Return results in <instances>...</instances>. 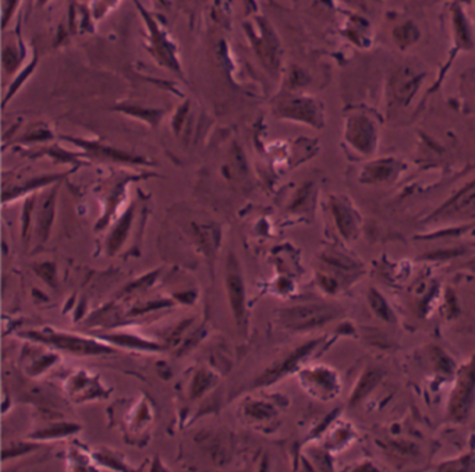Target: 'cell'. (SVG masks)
<instances>
[{"label":"cell","mask_w":475,"mask_h":472,"mask_svg":"<svg viewBox=\"0 0 475 472\" xmlns=\"http://www.w3.org/2000/svg\"><path fill=\"white\" fill-rule=\"evenodd\" d=\"M24 336L31 337L32 340H36V341H42L45 344H50L53 347H57L63 351H67L75 355H95V354L111 352L110 348L96 341L81 338V337L71 336V334L56 333L53 330L28 331V333H24Z\"/></svg>","instance_id":"2"},{"label":"cell","mask_w":475,"mask_h":472,"mask_svg":"<svg viewBox=\"0 0 475 472\" xmlns=\"http://www.w3.org/2000/svg\"><path fill=\"white\" fill-rule=\"evenodd\" d=\"M130 217H131V213H127L124 221L120 223V226L114 230V234L111 235L110 238V251H114L117 246H120L121 241L124 239V235H125V231L128 230V226H130Z\"/></svg>","instance_id":"6"},{"label":"cell","mask_w":475,"mask_h":472,"mask_svg":"<svg viewBox=\"0 0 475 472\" xmlns=\"http://www.w3.org/2000/svg\"><path fill=\"white\" fill-rule=\"evenodd\" d=\"M475 397V354L457 373V380L450 395L449 415L455 422H464L471 411Z\"/></svg>","instance_id":"1"},{"label":"cell","mask_w":475,"mask_h":472,"mask_svg":"<svg viewBox=\"0 0 475 472\" xmlns=\"http://www.w3.org/2000/svg\"><path fill=\"white\" fill-rule=\"evenodd\" d=\"M334 316V310L326 305H302L284 310L283 322L286 326L304 330L320 326Z\"/></svg>","instance_id":"3"},{"label":"cell","mask_w":475,"mask_h":472,"mask_svg":"<svg viewBox=\"0 0 475 472\" xmlns=\"http://www.w3.org/2000/svg\"><path fill=\"white\" fill-rule=\"evenodd\" d=\"M52 214H53V194L43 203V207H42L40 214H39V228H40L42 238H45L47 231H49L50 221H52Z\"/></svg>","instance_id":"5"},{"label":"cell","mask_w":475,"mask_h":472,"mask_svg":"<svg viewBox=\"0 0 475 472\" xmlns=\"http://www.w3.org/2000/svg\"><path fill=\"white\" fill-rule=\"evenodd\" d=\"M371 304H372V306L375 308V310H376L377 315H380L382 317H386V319H387V316H389V309L386 308V304H384V301L382 299V297H380L377 292H375V291L371 292Z\"/></svg>","instance_id":"7"},{"label":"cell","mask_w":475,"mask_h":472,"mask_svg":"<svg viewBox=\"0 0 475 472\" xmlns=\"http://www.w3.org/2000/svg\"><path fill=\"white\" fill-rule=\"evenodd\" d=\"M227 288H228V298L231 308L234 310L235 319L240 322L244 316V299H245V291L242 284L241 272L238 269L235 258H230L227 263Z\"/></svg>","instance_id":"4"}]
</instances>
